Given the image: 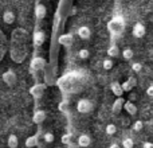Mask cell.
Returning a JSON list of instances; mask_svg holds the SVG:
<instances>
[{
  "label": "cell",
  "mask_w": 153,
  "mask_h": 148,
  "mask_svg": "<svg viewBox=\"0 0 153 148\" xmlns=\"http://www.w3.org/2000/svg\"><path fill=\"white\" fill-rule=\"evenodd\" d=\"M108 28L111 35H121L125 28V20L121 15H117L108 23Z\"/></svg>",
  "instance_id": "1"
},
{
  "label": "cell",
  "mask_w": 153,
  "mask_h": 148,
  "mask_svg": "<svg viewBox=\"0 0 153 148\" xmlns=\"http://www.w3.org/2000/svg\"><path fill=\"white\" fill-rule=\"evenodd\" d=\"M93 109H94V104L90 100L82 98V100H79L78 102H76V111H78L79 113H83V114L90 113V112H93Z\"/></svg>",
  "instance_id": "2"
},
{
  "label": "cell",
  "mask_w": 153,
  "mask_h": 148,
  "mask_svg": "<svg viewBox=\"0 0 153 148\" xmlns=\"http://www.w3.org/2000/svg\"><path fill=\"white\" fill-rule=\"evenodd\" d=\"M1 79L7 86L12 87V86H15L16 82H18V75H16V73L13 72V70H7V72H4L1 74Z\"/></svg>",
  "instance_id": "3"
},
{
  "label": "cell",
  "mask_w": 153,
  "mask_h": 148,
  "mask_svg": "<svg viewBox=\"0 0 153 148\" xmlns=\"http://www.w3.org/2000/svg\"><path fill=\"white\" fill-rule=\"evenodd\" d=\"M46 87H47V86H46L45 84H35L34 86L30 87V94H31L32 97L38 101L39 98H42L43 93L46 92Z\"/></svg>",
  "instance_id": "4"
},
{
  "label": "cell",
  "mask_w": 153,
  "mask_h": 148,
  "mask_svg": "<svg viewBox=\"0 0 153 148\" xmlns=\"http://www.w3.org/2000/svg\"><path fill=\"white\" fill-rule=\"evenodd\" d=\"M46 66V59L43 57H34L31 59V64H30V69L32 72H40L43 70Z\"/></svg>",
  "instance_id": "5"
},
{
  "label": "cell",
  "mask_w": 153,
  "mask_h": 148,
  "mask_svg": "<svg viewBox=\"0 0 153 148\" xmlns=\"http://www.w3.org/2000/svg\"><path fill=\"white\" fill-rule=\"evenodd\" d=\"M40 133H42V128H40V125H39V128H38V132L35 133V135H32V136H30V138L26 139V147L27 148L36 147L38 144H39V135H40Z\"/></svg>",
  "instance_id": "6"
},
{
  "label": "cell",
  "mask_w": 153,
  "mask_h": 148,
  "mask_svg": "<svg viewBox=\"0 0 153 148\" xmlns=\"http://www.w3.org/2000/svg\"><path fill=\"white\" fill-rule=\"evenodd\" d=\"M58 42H59V45L65 46V47H70V46L74 43V35L73 34H63L59 37Z\"/></svg>",
  "instance_id": "7"
},
{
  "label": "cell",
  "mask_w": 153,
  "mask_h": 148,
  "mask_svg": "<svg viewBox=\"0 0 153 148\" xmlns=\"http://www.w3.org/2000/svg\"><path fill=\"white\" fill-rule=\"evenodd\" d=\"M145 32H146V30L143 23H136L132 28V34L134 38H143L145 35Z\"/></svg>",
  "instance_id": "8"
},
{
  "label": "cell",
  "mask_w": 153,
  "mask_h": 148,
  "mask_svg": "<svg viewBox=\"0 0 153 148\" xmlns=\"http://www.w3.org/2000/svg\"><path fill=\"white\" fill-rule=\"evenodd\" d=\"M32 39H34V45L36 46V47H39V46H42L43 43H45L46 34L43 31H40V30H38V31L34 32V37H32Z\"/></svg>",
  "instance_id": "9"
},
{
  "label": "cell",
  "mask_w": 153,
  "mask_h": 148,
  "mask_svg": "<svg viewBox=\"0 0 153 148\" xmlns=\"http://www.w3.org/2000/svg\"><path fill=\"white\" fill-rule=\"evenodd\" d=\"M47 114H46L45 111H35V113L32 114V121L36 125H42V123L46 120Z\"/></svg>",
  "instance_id": "10"
},
{
  "label": "cell",
  "mask_w": 153,
  "mask_h": 148,
  "mask_svg": "<svg viewBox=\"0 0 153 148\" xmlns=\"http://www.w3.org/2000/svg\"><path fill=\"white\" fill-rule=\"evenodd\" d=\"M46 15H47V8L45 7L43 4H40V3H36V5H35V16H36V19H45Z\"/></svg>",
  "instance_id": "11"
},
{
  "label": "cell",
  "mask_w": 153,
  "mask_h": 148,
  "mask_svg": "<svg viewBox=\"0 0 153 148\" xmlns=\"http://www.w3.org/2000/svg\"><path fill=\"white\" fill-rule=\"evenodd\" d=\"M78 37L83 40L90 39V38H91V30H90L87 26H81L78 28Z\"/></svg>",
  "instance_id": "12"
},
{
  "label": "cell",
  "mask_w": 153,
  "mask_h": 148,
  "mask_svg": "<svg viewBox=\"0 0 153 148\" xmlns=\"http://www.w3.org/2000/svg\"><path fill=\"white\" fill-rule=\"evenodd\" d=\"M125 105V100L122 97H117V100L113 102V105H111V112L116 114H118L120 112H121V109L124 108Z\"/></svg>",
  "instance_id": "13"
},
{
  "label": "cell",
  "mask_w": 153,
  "mask_h": 148,
  "mask_svg": "<svg viewBox=\"0 0 153 148\" xmlns=\"http://www.w3.org/2000/svg\"><path fill=\"white\" fill-rule=\"evenodd\" d=\"M110 90L111 93H113L114 96H117V97H122V94H124V89H122V85L120 84V82H111L110 84Z\"/></svg>",
  "instance_id": "14"
},
{
  "label": "cell",
  "mask_w": 153,
  "mask_h": 148,
  "mask_svg": "<svg viewBox=\"0 0 153 148\" xmlns=\"http://www.w3.org/2000/svg\"><path fill=\"white\" fill-rule=\"evenodd\" d=\"M124 109L128 112V114H130V116H134V114H137V106H136V104L132 102V101H125Z\"/></svg>",
  "instance_id": "15"
},
{
  "label": "cell",
  "mask_w": 153,
  "mask_h": 148,
  "mask_svg": "<svg viewBox=\"0 0 153 148\" xmlns=\"http://www.w3.org/2000/svg\"><path fill=\"white\" fill-rule=\"evenodd\" d=\"M91 144V138L89 135H81L78 138V146L82 147V148H86V147H90Z\"/></svg>",
  "instance_id": "16"
},
{
  "label": "cell",
  "mask_w": 153,
  "mask_h": 148,
  "mask_svg": "<svg viewBox=\"0 0 153 148\" xmlns=\"http://www.w3.org/2000/svg\"><path fill=\"white\" fill-rule=\"evenodd\" d=\"M15 13L12 12V11H5L4 13H3V22H4L5 24H12L13 22H15Z\"/></svg>",
  "instance_id": "17"
},
{
  "label": "cell",
  "mask_w": 153,
  "mask_h": 148,
  "mask_svg": "<svg viewBox=\"0 0 153 148\" xmlns=\"http://www.w3.org/2000/svg\"><path fill=\"white\" fill-rule=\"evenodd\" d=\"M7 146H8V148H18L19 147V139H18V136L13 135V133L8 136Z\"/></svg>",
  "instance_id": "18"
},
{
  "label": "cell",
  "mask_w": 153,
  "mask_h": 148,
  "mask_svg": "<svg viewBox=\"0 0 153 148\" xmlns=\"http://www.w3.org/2000/svg\"><path fill=\"white\" fill-rule=\"evenodd\" d=\"M108 55L110 57V58H117V57L120 55V49L117 45H111L110 47L108 49Z\"/></svg>",
  "instance_id": "19"
},
{
  "label": "cell",
  "mask_w": 153,
  "mask_h": 148,
  "mask_svg": "<svg viewBox=\"0 0 153 148\" xmlns=\"http://www.w3.org/2000/svg\"><path fill=\"white\" fill-rule=\"evenodd\" d=\"M133 55H134V53H133V50L130 47H126L122 50V58L126 59V61H130L133 58Z\"/></svg>",
  "instance_id": "20"
},
{
  "label": "cell",
  "mask_w": 153,
  "mask_h": 148,
  "mask_svg": "<svg viewBox=\"0 0 153 148\" xmlns=\"http://www.w3.org/2000/svg\"><path fill=\"white\" fill-rule=\"evenodd\" d=\"M105 132H106V135H109V136L116 135V132H117L116 124H108L106 125V128H105Z\"/></svg>",
  "instance_id": "21"
},
{
  "label": "cell",
  "mask_w": 153,
  "mask_h": 148,
  "mask_svg": "<svg viewBox=\"0 0 153 148\" xmlns=\"http://www.w3.org/2000/svg\"><path fill=\"white\" fill-rule=\"evenodd\" d=\"M102 67H103L105 70L113 69V61H111L110 57H108V58H105V59L102 61Z\"/></svg>",
  "instance_id": "22"
},
{
  "label": "cell",
  "mask_w": 153,
  "mask_h": 148,
  "mask_svg": "<svg viewBox=\"0 0 153 148\" xmlns=\"http://www.w3.org/2000/svg\"><path fill=\"white\" fill-rule=\"evenodd\" d=\"M134 147V141L130 138H126L122 140V148H133Z\"/></svg>",
  "instance_id": "23"
},
{
  "label": "cell",
  "mask_w": 153,
  "mask_h": 148,
  "mask_svg": "<svg viewBox=\"0 0 153 148\" xmlns=\"http://www.w3.org/2000/svg\"><path fill=\"white\" fill-rule=\"evenodd\" d=\"M78 57L81 59H87L90 57V51L87 50V49H81V50L78 51Z\"/></svg>",
  "instance_id": "24"
},
{
  "label": "cell",
  "mask_w": 153,
  "mask_h": 148,
  "mask_svg": "<svg viewBox=\"0 0 153 148\" xmlns=\"http://www.w3.org/2000/svg\"><path fill=\"white\" fill-rule=\"evenodd\" d=\"M143 128H144V123L141 121V120H137V121H134V123H133V125H132V129L136 131V132L141 131Z\"/></svg>",
  "instance_id": "25"
},
{
  "label": "cell",
  "mask_w": 153,
  "mask_h": 148,
  "mask_svg": "<svg viewBox=\"0 0 153 148\" xmlns=\"http://www.w3.org/2000/svg\"><path fill=\"white\" fill-rule=\"evenodd\" d=\"M43 139H45L46 143H53V141H54V133L46 132L45 135H43Z\"/></svg>",
  "instance_id": "26"
},
{
  "label": "cell",
  "mask_w": 153,
  "mask_h": 148,
  "mask_svg": "<svg viewBox=\"0 0 153 148\" xmlns=\"http://www.w3.org/2000/svg\"><path fill=\"white\" fill-rule=\"evenodd\" d=\"M71 139H73V136L71 135H63L62 136V144H66V146H69V144H71Z\"/></svg>",
  "instance_id": "27"
},
{
  "label": "cell",
  "mask_w": 153,
  "mask_h": 148,
  "mask_svg": "<svg viewBox=\"0 0 153 148\" xmlns=\"http://www.w3.org/2000/svg\"><path fill=\"white\" fill-rule=\"evenodd\" d=\"M121 85H122V89H124V92H130V90L133 89L132 84H130V82L128 81V79H126V81H125V82H122Z\"/></svg>",
  "instance_id": "28"
},
{
  "label": "cell",
  "mask_w": 153,
  "mask_h": 148,
  "mask_svg": "<svg viewBox=\"0 0 153 148\" xmlns=\"http://www.w3.org/2000/svg\"><path fill=\"white\" fill-rule=\"evenodd\" d=\"M141 69H143V65H141L140 62H133L132 64V70L133 72L138 73V72H141Z\"/></svg>",
  "instance_id": "29"
},
{
  "label": "cell",
  "mask_w": 153,
  "mask_h": 148,
  "mask_svg": "<svg viewBox=\"0 0 153 148\" xmlns=\"http://www.w3.org/2000/svg\"><path fill=\"white\" fill-rule=\"evenodd\" d=\"M128 81H129L130 84H132V86H133V87H134L136 85H137V79H136L134 77H129V78H128Z\"/></svg>",
  "instance_id": "30"
},
{
  "label": "cell",
  "mask_w": 153,
  "mask_h": 148,
  "mask_svg": "<svg viewBox=\"0 0 153 148\" xmlns=\"http://www.w3.org/2000/svg\"><path fill=\"white\" fill-rule=\"evenodd\" d=\"M4 55H5V47L0 46V62H1V59L4 58Z\"/></svg>",
  "instance_id": "31"
},
{
  "label": "cell",
  "mask_w": 153,
  "mask_h": 148,
  "mask_svg": "<svg viewBox=\"0 0 153 148\" xmlns=\"http://www.w3.org/2000/svg\"><path fill=\"white\" fill-rule=\"evenodd\" d=\"M146 94H148L149 97H153V85L148 86V89H146Z\"/></svg>",
  "instance_id": "32"
},
{
  "label": "cell",
  "mask_w": 153,
  "mask_h": 148,
  "mask_svg": "<svg viewBox=\"0 0 153 148\" xmlns=\"http://www.w3.org/2000/svg\"><path fill=\"white\" fill-rule=\"evenodd\" d=\"M66 109H67V104L65 102V101H63V102L59 104V111H63V112H65Z\"/></svg>",
  "instance_id": "33"
},
{
  "label": "cell",
  "mask_w": 153,
  "mask_h": 148,
  "mask_svg": "<svg viewBox=\"0 0 153 148\" xmlns=\"http://www.w3.org/2000/svg\"><path fill=\"white\" fill-rule=\"evenodd\" d=\"M143 148H153V143H151V141H145V143L143 144Z\"/></svg>",
  "instance_id": "34"
},
{
  "label": "cell",
  "mask_w": 153,
  "mask_h": 148,
  "mask_svg": "<svg viewBox=\"0 0 153 148\" xmlns=\"http://www.w3.org/2000/svg\"><path fill=\"white\" fill-rule=\"evenodd\" d=\"M1 43H5V37L3 35V32L0 31V46H1Z\"/></svg>",
  "instance_id": "35"
},
{
  "label": "cell",
  "mask_w": 153,
  "mask_h": 148,
  "mask_svg": "<svg viewBox=\"0 0 153 148\" xmlns=\"http://www.w3.org/2000/svg\"><path fill=\"white\" fill-rule=\"evenodd\" d=\"M75 13H76V8H75V7H73L71 10L69 11V15H75Z\"/></svg>",
  "instance_id": "36"
},
{
  "label": "cell",
  "mask_w": 153,
  "mask_h": 148,
  "mask_svg": "<svg viewBox=\"0 0 153 148\" xmlns=\"http://www.w3.org/2000/svg\"><path fill=\"white\" fill-rule=\"evenodd\" d=\"M109 148H120V146L117 143H113V144H110V147Z\"/></svg>",
  "instance_id": "37"
}]
</instances>
